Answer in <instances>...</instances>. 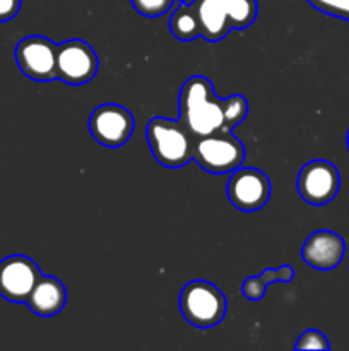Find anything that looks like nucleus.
<instances>
[{"label":"nucleus","instance_id":"nucleus-5","mask_svg":"<svg viewBox=\"0 0 349 351\" xmlns=\"http://www.w3.org/2000/svg\"><path fill=\"white\" fill-rule=\"evenodd\" d=\"M89 134L98 144L105 147H122L132 137L135 122L125 106L116 103H105L92 110L88 122Z\"/></svg>","mask_w":349,"mask_h":351},{"label":"nucleus","instance_id":"nucleus-20","mask_svg":"<svg viewBox=\"0 0 349 351\" xmlns=\"http://www.w3.org/2000/svg\"><path fill=\"white\" fill-rule=\"evenodd\" d=\"M294 348L296 350H331V345H328V339L325 338L324 332L317 331V329H307V331L298 338Z\"/></svg>","mask_w":349,"mask_h":351},{"label":"nucleus","instance_id":"nucleus-22","mask_svg":"<svg viewBox=\"0 0 349 351\" xmlns=\"http://www.w3.org/2000/svg\"><path fill=\"white\" fill-rule=\"evenodd\" d=\"M178 2H192V0H178Z\"/></svg>","mask_w":349,"mask_h":351},{"label":"nucleus","instance_id":"nucleus-23","mask_svg":"<svg viewBox=\"0 0 349 351\" xmlns=\"http://www.w3.org/2000/svg\"><path fill=\"white\" fill-rule=\"evenodd\" d=\"M348 149H349V130H348Z\"/></svg>","mask_w":349,"mask_h":351},{"label":"nucleus","instance_id":"nucleus-13","mask_svg":"<svg viewBox=\"0 0 349 351\" xmlns=\"http://www.w3.org/2000/svg\"><path fill=\"white\" fill-rule=\"evenodd\" d=\"M192 5L197 12L204 40L216 43L231 31L222 0H192Z\"/></svg>","mask_w":349,"mask_h":351},{"label":"nucleus","instance_id":"nucleus-18","mask_svg":"<svg viewBox=\"0 0 349 351\" xmlns=\"http://www.w3.org/2000/svg\"><path fill=\"white\" fill-rule=\"evenodd\" d=\"M133 9L144 17H159L177 3V0H130Z\"/></svg>","mask_w":349,"mask_h":351},{"label":"nucleus","instance_id":"nucleus-1","mask_svg":"<svg viewBox=\"0 0 349 351\" xmlns=\"http://www.w3.org/2000/svg\"><path fill=\"white\" fill-rule=\"evenodd\" d=\"M180 122L194 137L224 130V98L214 95L205 75H192L180 89Z\"/></svg>","mask_w":349,"mask_h":351},{"label":"nucleus","instance_id":"nucleus-21","mask_svg":"<svg viewBox=\"0 0 349 351\" xmlns=\"http://www.w3.org/2000/svg\"><path fill=\"white\" fill-rule=\"evenodd\" d=\"M21 9V0H0V23L10 21L17 16Z\"/></svg>","mask_w":349,"mask_h":351},{"label":"nucleus","instance_id":"nucleus-3","mask_svg":"<svg viewBox=\"0 0 349 351\" xmlns=\"http://www.w3.org/2000/svg\"><path fill=\"white\" fill-rule=\"evenodd\" d=\"M228 302L216 285L205 280L188 281L180 291V312L185 321L198 329L218 326L224 319Z\"/></svg>","mask_w":349,"mask_h":351},{"label":"nucleus","instance_id":"nucleus-12","mask_svg":"<svg viewBox=\"0 0 349 351\" xmlns=\"http://www.w3.org/2000/svg\"><path fill=\"white\" fill-rule=\"evenodd\" d=\"M31 312L40 317H53L58 312L64 311L67 304V290L65 285L55 276L41 274L38 283L26 300Z\"/></svg>","mask_w":349,"mask_h":351},{"label":"nucleus","instance_id":"nucleus-24","mask_svg":"<svg viewBox=\"0 0 349 351\" xmlns=\"http://www.w3.org/2000/svg\"><path fill=\"white\" fill-rule=\"evenodd\" d=\"M348 21H349V17H348Z\"/></svg>","mask_w":349,"mask_h":351},{"label":"nucleus","instance_id":"nucleus-11","mask_svg":"<svg viewBox=\"0 0 349 351\" xmlns=\"http://www.w3.org/2000/svg\"><path fill=\"white\" fill-rule=\"evenodd\" d=\"M346 243L341 235L331 230H318L305 240L301 259L317 271H332L342 263Z\"/></svg>","mask_w":349,"mask_h":351},{"label":"nucleus","instance_id":"nucleus-7","mask_svg":"<svg viewBox=\"0 0 349 351\" xmlns=\"http://www.w3.org/2000/svg\"><path fill=\"white\" fill-rule=\"evenodd\" d=\"M99 69L94 48L82 40H67L57 47V79L82 86L96 77Z\"/></svg>","mask_w":349,"mask_h":351},{"label":"nucleus","instance_id":"nucleus-17","mask_svg":"<svg viewBox=\"0 0 349 351\" xmlns=\"http://www.w3.org/2000/svg\"><path fill=\"white\" fill-rule=\"evenodd\" d=\"M248 115V101L242 95L224 98V130H233Z\"/></svg>","mask_w":349,"mask_h":351},{"label":"nucleus","instance_id":"nucleus-10","mask_svg":"<svg viewBox=\"0 0 349 351\" xmlns=\"http://www.w3.org/2000/svg\"><path fill=\"white\" fill-rule=\"evenodd\" d=\"M41 276L40 266L31 257L14 254L0 261V297L14 304H26Z\"/></svg>","mask_w":349,"mask_h":351},{"label":"nucleus","instance_id":"nucleus-15","mask_svg":"<svg viewBox=\"0 0 349 351\" xmlns=\"http://www.w3.org/2000/svg\"><path fill=\"white\" fill-rule=\"evenodd\" d=\"M170 31L180 41H192L202 36L201 23L192 2H180L174 7L170 17Z\"/></svg>","mask_w":349,"mask_h":351},{"label":"nucleus","instance_id":"nucleus-19","mask_svg":"<svg viewBox=\"0 0 349 351\" xmlns=\"http://www.w3.org/2000/svg\"><path fill=\"white\" fill-rule=\"evenodd\" d=\"M311 7L334 17H349V0H307Z\"/></svg>","mask_w":349,"mask_h":351},{"label":"nucleus","instance_id":"nucleus-14","mask_svg":"<svg viewBox=\"0 0 349 351\" xmlns=\"http://www.w3.org/2000/svg\"><path fill=\"white\" fill-rule=\"evenodd\" d=\"M294 278V269L289 264H283L281 267L276 269H263L259 276H250L246 278L245 283L242 285V293L246 300L259 302L266 295V288L272 283H289Z\"/></svg>","mask_w":349,"mask_h":351},{"label":"nucleus","instance_id":"nucleus-8","mask_svg":"<svg viewBox=\"0 0 349 351\" xmlns=\"http://www.w3.org/2000/svg\"><path fill=\"white\" fill-rule=\"evenodd\" d=\"M341 187V175L335 165L327 160H313L305 165L296 178L300 197L307 204L325 206L337 195Z\"/></svg>","mask_w":349,"mask_h":351},{"label":"nucleus","instance_id":"nucleus-2","mask_svg":"<svg viewBox=\"0 0 349 351\" xmlns=\"http://www.w3.org/2000/svg\"><path fill=\"white\" fill-rule=\"evenodd\" d=\"M146 139L154 160L166 168H181L192 161L195 137L180 120L154 117L146 129Z\"/></svg>","mask_w":349,"mask_h":351},{"label":"nucleus","instance_id":"nucleus-4","mask_svg":"<svg viewBox=\"0 0 349 351\" xmlns=\"http://www.w3.org/2000/svg\"><path fill=\"white\" fill-rule=\"evenodd\" d=\"M192 161L212 175H226L245 161V147L231 130H219L204 137H195Z\"/></svg>","mask_w":349,"mask_h":351},{"label":"nucleus","instance_id":"nucleus-9","mask_svg":"<svg viewBox=\"0 0 349 351\" xmlns=\"http://www.w3.org/2000/svg\"><path fill=\"white\" fill-rule=\"evenodd\" d=\"M270 180L262 170L257 168H236L231 171L226 195L236 209L253 213L262 209L270 197Z\"/></svg>","mask_w":349,"mask_h":351},{"label":"nucleus","instance_id":"nucleus-16","mask_svg":"<svg viewBox=\"0 0 349 351\" xmlns=\"http://www.w3.org/2000/svg\"><path fill=\"white\" fill-rule=\"evenodd\" d=\"M231 29H246L257 19V0H222Z\"/></svg>","mask_w":349,"mask_h":351},{"label":"nucleus","instance_id":"nucleus-6","mask_svg":"<svg viewBox=\"0 0 349 351\" xmlns=\"http://www.w3.org/2000/svg\"><path fill=\"white\" fill-rule=\"evenodd\" d=\"M57 43L40 34L23 38L14 50L17 67L33 81H53L57 79Z\"/></svg>","mask_w":349,"mask_h":351}]
</instances>
